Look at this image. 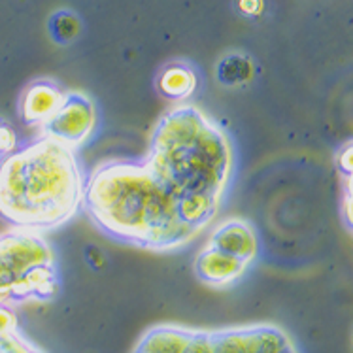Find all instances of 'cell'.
<instances>
[{
  "mask_svg": "<svg viewBox=\"0 0 353 353\" xmlns=\"http://www.w3.org/2000/svg\"><path fill=\"white\" fill-rule=\"evenodd\" d=\"M144 163L178 199L181 219L196 232L206 229L232 172L223 130L199 108L181 104L157 123Z\"/></svg>",
  "mask_w": 353,
  "mask_h": 353,
  "instance_id": "cell-1",
  "label": "cell"
},
{
  "mask_svg": "<svg viewBox=\"0 0 353 353\" xmlns=\"http://www.w3.org/2000/svg\"><path fill=\"white\" fill-rule=\"evenodd\" d=\"M104 234L125 244L168 252L199 232L180 216L178 199L144 161H108L87 176L83 204Z\"/></svg>",
  "mask_w": 353,
  "mask_h": 353,
  "instance_id": "cell-2",
  "label": "cell"
},
{
  "mask_svg": "<svg viewBox=\"0 0 353 353\" xmlns=\"http://www.w3.org/2000/svg\"><path fill=\"white\" fill-rule=\"evenodd\" d=\"M85 176L74 150L40 137L0 161V217L19 231H50L83 204Z\"/></svg>",
  "mask_w": 353,
  "mask_h": 353,
  "instance_id": "cell-3",
  "label": "cell"
},
{
  "mask_svg": "<svg viewBox=\"0 0 353 353\" xmlns=\"http://www.w3.org/2000/svg\"><path fill=\"white\" fill-rule=\"evenodd\" d=\"M55 263L50 244L37 232L0 234V304L19 301V289L32 268Z\"/></svg>",
  "mask_w": 353,
  "mask_h": 353,
  "instance_id": "cell-4",
  "label": "cell"
},
{
  "mask_svg": "<svg viewBox=\"0 0 353 353\" xmlns=\"http://www.w3.org/2000/svg\"><path fill=\"white\" fill-rule=\"evenodd\" d=\"M97 108L93 101L83 93L70 91L65 94V102L50 121L40 127L42 137L51 138L59 144L76 150L91 138L97 129Z\"/></svg>",
  "mask_w": 353,
  "mask_h": 353,
  "instance_id": "cell-5",
  "label": "cell"
},
{
  "mask_svg": "<svg viewBox=\"0 0 353 353\" xmlns=\"http://www.w3.org/2000/svg\"><path fill=\"white\" fill-rule=\"evenodd\" d=\"M212 336L214 353H280L291 344L288 334L274 325L216 331Z\"/></svg>",
  "mask_w": 353,
  "mask_h": 353,
  "instance_id": "cell-6",
  "label": "cell"
},
{
  "mask_svg": "<svg viewBox=\"0 0 353 353\" xmlns=\"http://www.w3.org/2000/svg\"><path fill=\"white\" fill-rule=\"evenodd\" d=\"M65 91L50 79H37L25 87L19 101V114L25 125L42 127L55 116L65 102Z\"/></svg>",
  "mask_w": 353,
  "mask_h": 353,
  "instance_id": "cell-7",
  "label": "cell"
},
{
  "mask_svg": "<svg viewBox=\"0 0 353 353\" xmlns=\"http://www.w3.org/2000/svg\"><path fill=\"white\" fill-rule=\"evenodd\" d=\"M208 248L227 253L245 265H252V261L257 257L259 252V242L253 227L248 221L227 219L221 225H217L216 231L212 232Z\"/></svg>",
  "mask_w": 353,
  "mask_h": 353,
  "instance_id": "cell-8",
  "label": "cell"
},
{
  "mask_svg": "<svg viewBox=\"0 0 353 353\" xmlns=\"http://www.w3.org/2000/svg\"><path fill=\"white\" fill-rule=\"evenodd\" d=\"M248 267L250 265H245L242 261L206 245L196 255L193 270L202 283L212 285V288H227V285L236 283L245 274Z\"/></svg>",
  "mask_w": 353,
  "mask_h": 353,
  "instance_id": "cell-9",
  "label": "cell"
},
{
  "mask_svg": "<svg viewBox=\"0 0 353 353\" xmlns=\"http://www.w3.org/2000/svg\"><path fill=\"white\" fill-rule=\"evenodd\" d=\"M199 79L195 70L185 63L166 65L157 78V91L166 101L183 102L196 91Z\"/></svg>",
  "mask_w": 353,
  "mask_h": 353,
  "instance_id": "cell-10",
  "label": "cell"
},
{
  "mask_svg": "<svg viewBox=\"0 0 353 353\" xmlns=\"http://www.w3.org/2000/svg\"><path fill=\"white\" fill-rule=\"evenodd\" d=\"M255 76V63L245 53H227L225 57L217 61L216 79L219 85L227 89H240L252 83Z\"/></svg>",
  "mask_w": 353,
  "mask_h": 353,
  "instance_id": "cell-11",
  "label": "cell"
},
{
  "mask_svg": "<svg viewBox=\"0 0 353 353\" xmlns=\"http://www.w3.org/2000/svg\"><path fill=\"white\" fill-rule=\"evenodd\" d=\"M79 30H81V21L70 10H59L48 21V32L51 40L61 46L72 43L79 37Z\"/></svg>",
  "mask_w": 353,
  "mask_h": 353,
  "instance_id": "cell-12",
  "label": "cell"
},
{
  "mask_svg": "<svg viewBox=\"0 0 353 353\" xmlns=\"http://www.w3.org/2000/svg\"><path fill=\"white\" fill-rule=\"evenodd\" d=\"M19 150V137L15 129L4 119H0V161L14 155Z\"/></svg>",
  "mask_w": 353,
  "mask_h": 353,
  "instance_id": "cell-13",
  "label": "cell"
},
{
  "mask_svg": "<svg viewBox=\"0 0 353 353\" xmlns=\"http://www.w3.org/2000/svg\"><path fill=\"white\" fill-rule=\"evenodd\" d=\"M183 353H214V336L212 332L193 331V336L189 340L188 347Z\"/></svg>",
  "mask_w": 353,
  "mask_h": 353,
  "instance_id": "cell-14",
  "label": "cell"
},
{
  "mask_svg": "<svg viewBox=\"0 0 353 353\" xmlns=\"http://www.w3.org/2000/svg\"><path fill=\"white\" fill-rule=\"evenodd\" d=\"M236 10L244 17H259L265 10V0H236Z\"/></svg>",
  "mask_w": 353,
  "mask_h": 353,
  "instance_id": "cell-15",
  "label": "cell"
},
{
  "mask_svg": "<svg viewBox=\"0 0 353 353\" xmlns=\"http://www.w3.org/2000/svg\"><path fill=\"white\" fill-rule=\"evenodd\" d=\"M336 165H339L340 172L344 176L353 174V142L340 150L339 157H336Z\"/></svg>",
  "mask_w": 353,
  "mask_h": 353,
  "instance_id": "cell-16",
  "label": "cell"
},
{
  "mask_svg": "<svg viewBox=\"0 0 353 353\" xmlns=\"http://www.w3.org/2000/svg\"><path fill=\"white\" fill-rule=\"evenodd\" d=\"M342 217H344V223L350 231L353 232V196H346L344 204H342Z\"/></svg>",
  "mask_w": 353,
  "mask_h": 353,
  "instance_id": "cell-17",
  "label": "cell"
},
{
  "mask_svg": "<svg viewBox=\"0 0 353 353\" xmlns=\"http://www.w3.org/2000/svg\"><path fill=\"white\" fill-rule=\"evenodd\" d=\"M346 196H353V174L346 176Z\"/></svg>",
  "mask_w": 353,
  "mask_h": 353,
  "instance_id": "cell-18",
  "label": "cell"
},
{
  "mask_svg": "<svg viewBox=\"0 0 353 353\" xmlns=\"http://www.w3.org/2000/svg\"><path fill=\"white\" fill-rule=\"evenodd\" d=\"M280 353H296V352H295V347H293V344H289V346L285 347V350H281Z\"/></svg>",
  "mask_w": 353,
  "mask_h": 353,
  "instance_id": "cell-19",
  "label": "cell"
}]
</instances>
